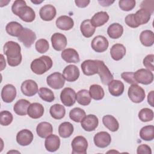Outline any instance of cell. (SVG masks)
<instances>
[{"instance_id":"obj_53","label":"cell","mask_w":154,"mask_h":154,"mask_svg":"<svg viewBox=\"0 0 154 154\" xmlns=\"http://www.w3.org/2000/svg\"><path fill=\"white\" fill-rule=\"evenodd\" d=\"M147 101L149 104L152 106L153 107L154 106V104H153V91H151L147 96Z\"/></svg>"},{"instance_id":"obj_6","label":"cell","mask_w":154,"mask_h":154,"mask_svg":"<svg viewBox=\"0 0 154 154\" xmlns=\"http://www.w3.org/2000/svg\"><path fill=\"white\" fill-rule=\"evenodd\" d=\"M134 76L137 83L144 85H149L153 81V74L152 71L146 69H140L134 73Z\"/></svg>"},{"instance_id":"obj_49","label":"cell","mask_w":154,"mask_h":154,"mask_svg":"<svg viewBox=\"0 0 154 154\" xmlns=\"http://www.w3.org/2000/svg\"><path fill=\"white\" fill-rule=\"evenodd\" d=\"M140 7L141 8H144L147 10L151 14H152L154 11V1H143L141 3Z\"/></svg>"},{"instance_id":"obj_18","label":"cell","mask_w":154,"mask_h":154,"mask_svg":"<svg viewBox=\"0 0 154 154\" xmlns=\"http://www.w3.org/2000/svg\"><path fill=\"white\" fill-rule=\"evenodd\" d=\"M80 75L78 67L73 64L67 66L63 71V75L68 82H74L76 81Z\"/></svg>"},{"instance_id":"obj_7","label":"cell","mask_w":154,"mask_h":154,"mask_svg":"<svg viewBox=\"0 0 154 154\" xmlns=\"http://www.w3.org/2000/svg\"><path fill=\"white\" fill-rule=\"evenodd\" d=\"M47 84L53 89L58 90L63 88L65 84V79L60 72H54L46 78Z\"/></svg>"},{"instance_id":"obj_52","label":"cell","mask_w":154,"mask_h":154,"mask_svg":"<svg viewBox=\"0 0 154 154\" xmlns=\"http://www.w3.org/2000/svg\"><path fill=\"white\" fill-rule=\"evenodd\" d=\"M75 2L76 5L79 8H85L90 4L89 0H75Z\"/></svg>"},{"instance_id":"obj_26","label":"cell","mask_w":154,"mask_h":154,"mask_svg":"<svg viewBox=\"0 0 154 154\" xmlns=\"http://www.w3.org/2000/svg\"><path fill=\"white\" fill-rule=\"evenodd\" d=\"M126 48L123 45L116 43L112 46L110 49V55L114 60L119 61L126 55Z\"/></svg>"},{"instance_id":"obj_11","label":"cell","mask_w":154,"mask_h":154,"mask_svg":"<svg viewBox=\"0 0 154 154\" xmlns=\"http://www.w3.org/2000/svg\"><path fill=\"white\" fill-rule=\"evenodd\" d=\"M20 90L23 94L28 97H31L38 93V85L34 80L27 79L22 83Z\"/></svg>"},{"instance_id":"obj_21","label":"cell","mask_w":154,"mask_h":154,"mask_svg":"<svg viewBox=\"0 0 154 154\" xmlns=\"http://www.w3.org/2000/svg\"><path fill=\"white\" fill-rule=\"evenodd\" d=\"M45 146L46 149L50 152L57 151L60 146V139L59 137L51 134L46 138Z\"/></svg>"},{"instance_id":"obj_25","label":"cell","mask_w":154,"mask_h":154,"mask_svg":"<svg viewBox=\"0 0 154 154\" xmlns=\"http://www.w3.org/2000/svg\"><path fill=\"white\" fill-rule=\"evenodd\" d=\"M108 90L109 93L116 97L121 96L125 90L123 83L119 80H112L108 84Z\"/></svg>"},{"instance_id":"obj_29","label":"cell","mask_w":154,"mask_h":154,"mask_svg":"<svg viewBox=\"0 0 154 154\" xmlns=\"http://www.w3.org/2000/svg\"><path fill=\"white\" fill-rule=\"evenodd\" d=\"M151 14L144 8H140L134 14V19L136 23L140 26L147 23L150 19Z\"/></svg>"},{"instance_id":"obj_2","label":"cell","mask_w":154,"mask_h":154,"mask_svg":"<svg viewBox=\"0 0 154 154\" xmlns=\"http://www.w3.org/2000/svg\"><path fill=\"white\" fill-rule=\"evenodd\" d=\"M11 10L15 15L25 22H32L35 18L34 10L27 6L26 2L23 0L15 1L12 5Z\"/></svg>"},{"instance_id":"obj_54","label":"cell","mask_w":154,"mask_h":154,"mask_svg":"<svg viewBox=\"0 0 154 154\" xmlns=\"http://www.w3.org/2000/svg\"><path fill=\"white\" fill-rule=\"evenodd\" d=\"M98 2L100 4V5L103 7H108L111 5L114 2V1H98Z\"/></svg>"},{"instance_id":"obj_32","label":"cell","mask_w":154,"mask_h":154,"mask_svg":"<svg viewBox=\"0 0 154 154\" xmlns=\"http://www.w3.org/2000/svg\"><path fill=\"white\" fill-rule=\"evenodd\" d=\"M23 28L22 25L17 22L12 21L8 23L5 26L6 32L13 37H19L21 34Z\"/></svg>"},{"instance_id":"obj_47","label":"cell","mask_w":154,"mask_h":154,"mask_svg":"<svg viewBox=\"0 0 154 154\" xmlns=\"http://www.w3.org/2000/svg\"><path fill=\"white\" fill-rule=\"evenodd\" d=\"M154 55L153 54H149L145 57L143 59V65L147 69L153 71L154 70Z\"/></svg>"},{"instance_id":"obj_50","label":"cell","mask_w":154,"mask_h":154,"mask_svg":"<svg viewBox=\"0 0 154 154\" xmlns=\"http://www.w3.org/2000/svg\"><path fill=\"white\" fill-rule=\"evenodd\" d=\"M134 13H131L129 14H128L125 19V23L129 27L135 28L138 27L139 26L136 23L135 19H134Z\"/></svg>"},{"instance_id":"obj_40","label":"cell","mask_w":154,"mask_h":154,"mask_svg":"<svg viewBox=\"0 0 154 154\" xmlns=\"http://www.w3.org/2000/svg\"><path fill=\"white\" fill-rule=\"evenodd\" d=\"M140 138L144 141H152L154 138V126L147 125L143 127L140 131Z\"/></svg>"},{"instance_id":"obj_15","label":"cell","mask_w":154,"mask_h":154,"mask_svg":"<svg viewBox=\"0 0 154 154\" xmlns=\"http://www.w3.org/2000/svg\"><path fill=\"white\" fill-rule=\"evenodd\" d=\"M51 43L53 48L57 51H63L67 46L66 37L60 32H55L51 36Z\"/></svg>"},{"instance_id":"obj_42","label":"cell","mask_w":154,"mask_h":154,"mask_svg":"<svg viewBox=\"0 0 154 154\" xmlns=\"http://www.w3.org/2000/svg\"><path fill=\"white\" fill-rule=\"evenodd\" d=\"M38 94L42 100L47 102H52L55 99L53 91L46 87H41L38 91Z\"/></svg>"},{"instance_id":"obj_10","label":"cell","mask_w":154,"mask_h":154,"mask_svg":"<svg viewBox=\"0 0 154 154\" xmlns=\"http://www.w3.org/2000/svg\"><path fill=\"white\" fill-rule=\"evenodd\" d=\"M36 40L35 32L28 28H23L21 34L18 37V40L23 43L26 48H30Z\"/></svg>"},{"instance_id":"obj_17","label":"cell","mask_w":154,"mask_h":154,"mask_svg":"<svg viewBox=\"0 0 154 154\" xmlns=\"http://www.w3.org/2000/svg\"><path fill=\"white\" fill-rule=\"evenodd\" d=\"M17 94L16 88L12 84L4 85L1 90V98L5 103H11L16 98Z\"/></svg>"},{"instance_id":"obj_48","label":"cell","mask_w":154,"mask_h":154,"mask_svg":"<svg viewBox=\"0 0 154 154\" xmlns=\"http://www.w3.org/2000/svg\"><path fill=\"white\" fill-rule=\"evenodd\" d=\"M133 72H124L121 73L122 78L127 83L131 84H137L134 76Z\"/></svg>"},{"instance_id":"obj_56","label":"cell","mask_w":154,"mask_h":154,"mask_svg":"<svg viewBox=\"0 0 154 154\" xmlns=\"http://www.w3.org/2000/svg\"><path fill=\"white\" fill-rule=\"evenodd\" d=\"M43 2V1H31V2L35 4H40Z\"/></svg>"},{"instance_id":"obj_5","label":"cell","mask_w":154,"mask_h":154,"mask_svg":"<svg viewBox=\"0 0 154 154\" xmlns=\"http://www.w3.org/2000/svg\"><path fill=\"white\" fill-rule=\"evenodd\" d=\"M73 154H85L88 148V141L83 136H76L72 141Z\"/></svg>"},{"instance_id":"obj_19","label":"cell","mask_w":154,"mask_h":154,"mask_svg":"<svg viewBox=\"0 0 154 154\" xmlns=\"http://www.w3.org/2000/svg\"><path fill=\"white\" fill-rule=\"evenodd\" d=\"M34 138L32 132L25 129L20 131L16 135V141L22 146H26L31 143Z\"/></svg>"},{"instance_id":"obj_16","label":"cell","mask_w":154,"mask_h":154,"mask_svg":"<svg viewBox=\"0 0 154 154\" xmlns=\"http://www.w3.org/2000/svg\"><path fill=\"white\" fill-rule=\"evenodd\" d=\"M97 74L99 75L101 82L104 85H108L114 79L112 74L103 61L99 60Z\"/></svg>"},{"instance_id":"obj_1","label":"cell","mask_w":154,"mask_h":154,"mask_svg":"<svg viewBox=\"0 0 154 154\" xmlns=\"http://www.w3.org/2000/svg\"><path fill=\"white\" fill-rule=\"evenodd\" d=\"M3 52L7 57V63L10 66L16 67L22 62L21 48L19 43L13 41H8L3 47Z\"/></svg>"},{"instance_id":"obj_28","label":"cell","mask_w":154,"mask_h":154,"mask_svg":"<svg viewBox=\"0 0 154 154\" xmlns=\"http://www.w3.org/2000/svg\"><path fill=\"white\" fill-rule=\"evenodd\" d=\"M52 125L50 123L46 122H40L36 127V132L37 135L42 138H46L52 133Z\"/></svg>"},{"instance_id":"obj_30","label":"cell","mask_w":154,"mask_h":154,"mask_svg":"<svg viewBox=\"0 0 154 154\" xmlns=\"http://www.w3.org/2000/svg\"><path fill=\"white\" fill-rule=\"evenodd\" d=\"M123 33V27L118 23L111 24L107 29V34L112 39H117L120 38Z\"/></svg>"},{"instance_id":"obj_4","label":"cell","mask_w":154,"mask_h":154,"mask_svg":"<svg viewBox=\"0 0 154 154\" xmlns=\"http://www.w3.org/2000/svg\"><path fill=\"white\" fill-rule=\"evenodd\" d=\"M128 95L132 102L138 103L144 100L146 93L144 90L138 84H132L128 88Z\"/></svg>"},{"instance_id":"obj_22","label":"cell","mask_w":154,"mask_h":154,"mask_svg":"<svg viewBox=\"0 0 154 154\" xmlns=\"http://www.w3.org/2000/svg\"><path fill=\"white\" fill-rule=\"evenodd\" d=\"M63 60L68 63H77L80 61L78 52L73 48H67L64 49L61 54Z\"/></svg>"},{"instance_id":"obj_27","label":"cell","mask_w":154,"mask_h":154,"mask_svg":"<svg viewBox=\"0 0 154 154\" xmlns=\"http://www.w3.org/2000/svg\"><path fill=\"white\" fill-rule=\"evenodd\" d=\"M109 15L106 11H99L95 13L90 19L93 26L99 27L105 24L109 20Z\"/></svg>"},{"instance_id":"obj_35","label":"cell","mask_w":154,"mask_h":154,"mask_svg":"<svg viewBox=\"0 0 154 154\" xmlns=\"http://www.w3.org/2000/svg\"><path fill=\"white\" fill-rule=\"evenodd\" d=\"M74 131L73 125L68 122L61 123L58 127V134L60 136L64 138L70 137Z\"/></svg>"},{"instance_id":"obj_43","label":"cell","mask_w":154,"mask_h":154,"mask_svg":"<svg viewBox=\"0 0 154 154\" xmlns=\"http://www.w3.org/2000/svg\"><path fill=\"white\" fill-rule=\"evenodd\" d=\"M138 118L143 122H150L153 119V111L148 108H144L139 111Z\"/></svg>"},{"instance_id":"obj_14","label":"cell","mask_w":154,"mask_h":154,"mask_svg":"<svg viewBox=\"0 0 154 154\" xmlns=\"http://www.w3.org/2000/svg\"><path fill=\"white\" fill-rule=\"evenodd\" d=\"M93 141L94 144L99 148H105L108 147L111 142V137L109 133L101 131L96 134L94 136Z\"/></svg>"},{"instance_id":"obj_44","label":"cell","mask_w":154,"mask_h":154,"mask_svg":"<svg viewBox=\"0 0 154 154\" xmlns=\"http://www.w3.org/2000/svg\"><path fill=\"white\" fill-rule=\"evenodd\" d=\"M35 48L38 53L44 54L49 49V44L47 40L45 38H40L36 42Z\"/></svg>"},{"instance_id":"obj_24","label":"cell","mask_w":154,"mask_h":154,"mask_svg":"<svg viewBox=\"0 0 154 154\" xmlns=\"http://www.w3.org/2000/svg\"><path fill=\"white\" fill-rule=\"evenodd\" d=\"M55 24L58 29L67 31L71 29L73 27L74 21L70 17L63 15L57 18L55 21Z\"/></svg>"},{"instance_id":"obj_3","label":"cell","mask_w":154,"mask_h":154,"mask_svg":"<svg viewBox=\"0 0 154 154\" xmlns=\"http://www.w3.org/2000/svg\"><path fill=\"white\" fill-rule=\"evenodd\" d=\"M53 62L51 57L47 55H43L34 59L31 63V70L37 75H42L50 70L52 67Z\"/></svg>"},{"instance_id":"obj_12","label":"cell","mask_w":154,"mask_h":154,"mask_svg":"<svg viewBox=\"0 0 154 154\" xmlns=\"http://www.w3.org/2000/svg\"><path fill=\"white\" fill-rule=\"evenodd\" d=\"M109 42L107 38L103 35H97L91 41V48L96 52H105L108 48Z\"/></svg>"},{"instance_id":"obj_45","label":"cell","mask_w":154,"mask_h":154,"mask_svg":"<svg viewBox=\"0 0 154 154\" xmlns=\"http://www.w3.org/2000/svg\"><path fill=\"white\" fill-rule=\"evenodd\" d=\"M13 120L12 114L8 111H2L0 112V123L2 126H8L11 123Z\"/></svg>"},{"instance_id":"obj_8","label":"cell","mask_w":154,"mask_h":154,"mask_svg":"<svg viewBox=\"0 0 154 154\" xmlns=\"http://www.w3.org/2000/svg\"><path fill=\"white\" fill-rule=\"evenodd\" d=\"M99 64V60H87L82 63L81 67L85 75L91 76L97 73Z\"/></svg>"},{"instance_id":"obj_20","label":"cell","mask_w":154,"mask_h":154,"mask_svg":"<svg viewBox=\"0 0 154 154\" xmlns=\"http://www.w3.org/2000/svg\"><path fill=\"white\" fill-rule=\"evenodd\" d=\"M57 10L55 7L51 4L43 6L39 11L40 18L45 21H51L55 18Z\"/></svg>"},{"instance_id":"obj_34","label":"cell","mask_w":154,"mask_h":154,"mask_svg":"<svg viewBox=\"0 0 154 154\" xmlns=\"http://www.w3.org/2000/svg\"><path fill=\"white\" fill-rule=\"evenodd\" d=\"M104 126L111 132H116L119 128V123L117 119L111 115L104 116L102 118Z\"/></svg>"},{"instance_id":"obj_33","label":"cell","mask_w":154,"mask_h":154,"mask_svg":"<svg viewBox=\"0 0 154 154\" xmlns=\"http://www.w3.org/2000/svg\"><path fill=\"white\" fill-rule=\"evenodd\" d=\"M80 31L85 37L90 38L94 34L96 28L91 24L90 19H85L82 22L80 25Z\"/></svg>"},{"instance_id":"obj_36","label":"cell","mask_w":154,"mask_h":154,"mask_svg":"<svg viewBox=\"0 0 154 154\" xmlns=\"http://www.w3.org/2000/svg\"><path fill=\"white\" fill-rule=\"evenodd\" d=\"M49 112L52 118L56 120H60L64 117L66 114V109L63 105L55 103L51 106Z\"/></svg>"},{"instance_id":"obj_23","label":"cell","mask_w":154,"mask_h":154,"mask_svg":"<svg viewBox=\"0 0 154 154\" xmlns=\"http://www.w3.org/2000/svg\"><path fill=\"white\" fill-rule=\"evenodd\" d=\"M43 106L37 102L32 103L29 105L27 110V114L32 119H37L42 117L44 114Z\"/></svg>"},{"instance_id":"obj_13","label":"cell","mask_w":154,"mask_h":154,"mask_svg":"<svg viewBox=\"0 0 154 154\" xmlns=\"http://www.w3.org/2000/svg\"><path fill=\"white\" fill-rule=\"evenodd\" d=\"M99 125V119L94 114H88L85 116L81 122V127L87 132L94 131Z\"/></svg>"},{"instance_id":"obj_46","label":"cell","mask_w":154,"mask_h":154,"mask_svg":"<svg viewBox=\"0 0 154 154\" xmlns=\"http://www.w3.org/2000/svg\"><path fill=\"white\" fill-rule=\"evenodd\" d=\"M135 0H120L119 1V5L121 10L125 11L132 10L135 7Z\"/></svg>"},{"instance_id":"obj_31","label":"cell","mask_w":154,"mask_h":154,"mask_svg":"<svg viewBox=\"0 0 154 154\" xmlns=\"http://www.w3.org/2000/svg\"><path fill=\"white\" fill-rule=\"evenodd\" d=\"M30 104V102L26 99H20L14 105L13 110L14 112L19 116H25L27 114L28 108Z\"/></svg>"},{"instance_id":"obj_37","label":"cell","mask_w":154,"mask_h":154,"mask_svg":"<svg viewBox=\"0 0 154 154\" xmlns=\"http://www.w3.org/2000/svg\"><path fill=\"white\" fill-rule=\"evenodd\" d=\"M141 44L146 47L152 46L154 43V34L151 30L143 31L140 35Z\"/></svg>"},{"instance_id":"obj_51","label":"cell","mask_w":154,"mask_h":154,"mask_svg":"<svg viewBox=\"0 0 154 154\" xmlns=\"http://www.w3.org/2000/svg\"><path fill=\"white\" fill-rule=\"evenodd\" d=\"M137 154H151V148L147 144H142L138 146L137 149Z\"/></svg>"},{"instance_id":"obj_41","label":"cell","mask_w":154,"mask_h":154,"mask_svg":"<svg viewBox=\"0 0 154 154\" xmlns=\"http://www.w3.org/2000/svg\"><path fill=\"white\" fill-rule=\"evenodd\" d=\"M86 116L85 112L81 108L76 107L71 109L69 112V117L75 122H81Z\"/></svg>"},{"instance_id":"obj_38","label":"cell","mask_w":154,"mask_h":154,"mask_svg":"<svg viewBox=\"0 0 154 154\" xmlns=\"http://www.w3.org/2000/svg\"><path fill=\"white\" fill-rule=\"evenodd\" d=\"M76 100L79 104L82 106L88 105L91 101L89 91L85 89H82L78 91L76 95Z\"/></svg>"},{"instance_id":"obj_39","label":"cell","mask_w":154,"mask_h":154,"mask_svg":"<svg viewBox=\"0 0 154 154\" xmlns=\"http://www.w3.org/2000/svg\"><path fill=\"white\" fill-rule=\"evenodd\" d=\"M89 93L91 97L95 100H100L102 99L105 96L103 88L98 84H93L90 85Z\"/></svg>"},{"instance_id":"obj_9","label":"cell","mask_w":154,"mask_h":154,"mask_svg":"<svg viewBox=\"0 0 154 154\" xmlns=\"http://www.w3.org/2000/svg\"><path fill=\"white\" fill-rule=\"evenodd\" d=\"M75 91L70 87L64 88L61 92L60 99L63 104L66 106H72L76 102Z\"/></svg>"},{"instance_id":"obj_55","label":"cell","mask_w":154,"mask_h":154,"mask_svg":"<svg viewBox=\"0 0 154 154\" xmlns=\"http://www.w3.org/2000/svg\"><path fill=\"white\" fill-rule=\"evenodd\" d=\"M1 71H2L4 68H5L6 66V63L5 60L4 58V56L2 54H1Z\"/></svg>"}]
</instances>
